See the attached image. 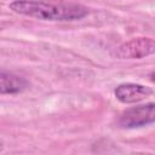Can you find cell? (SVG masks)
I'll return each instance as SVG.
<instances>
[{"mask_svg": "<svg viewBox=\"0 0 155 155\" xmlns=\"http://www.w3.org/2000/svg\"><path fill=\"white\" fill-rule=\"evenodd\" d=\"M155 122V103L140 104L124 110L117 117V125L122 128H137Z\"/></svg>", "mask_w": 155, "mask_h": 155, "instance_id": "cell-2", "label": "cell"}, {"mask_svg": "<svg viewBox=\"0 0 155 155\" xmlns=\"http://www.w3.org/2000/svg\"><path fill=\"white\" fill-rule=\"evenodd\" d=\"M153 93V90L148 86L134 84V82H124L115 87L114 96L115 98L124 104H133L145 99Z\"/></svg>", "mask_w": 155, "mask_h": 155, "instance_id": "cell-4", "label": "cell"}, {"mask_svg": "<svg viewBox=\"0 0 155 155\" xmlns=\"http://www.w3.org/2000/svg\"><path fill=\"white\" fill-rule=\"evenodd\" d=\"M150 76H151V79H153V80H154V81H155V73H153V74H151V75H150Z\"/></svg>", "mask_w": 155, "mask_h": 155, "instance_id": "cell-6", "label": "cell"}, {"mask_svg": "<svg viewBox=\"0 0 155 155\" xmlns=\"http://www.w3.org/2000/svg\"><path fill=\"white\" fill-rule=\"evenodd\" d=\"M29 86V82L13 73L2 70L0 74V92L1 94H17L23 92Z\"/></svg>", "mask_w": 155, "mask_h": 155, "instance_id": "cell-5", "label": "cell"}, {"mask_svg": "<svg viewBox=\"0 0 155 155\" xmlns=\"http://www.w3.org/2000/svg\"><path fill=\"white\" fill-rule=\"evenodd\" d=\"M154 53L155 40L147 36L126 41L114 51V56L119 59H140Z\"/></svg>", "mask_w": 155, "mask_h": 155, "instance_id": "cell-3", "label": "cell"}, {"mask_svg": "<svg viewBox=\"0 0 155 155\" xmlns=\"http://www.w3.org/2000/svg\"><path fill=\"white\" fill-rule=\"evenodd\" d=\"M8 8L18 15L51 22L79 21L86 17L90 12L88 8L81 4L45 0H13L10 2Z\"/></svg>", "mask_w": 155, "mask_h": 155, "instance_id": "cell-1", "label": "cell"}]
</instances>
